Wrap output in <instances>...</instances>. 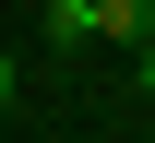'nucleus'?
<instances>
[{
  "instance_id": "20e7f679",
  "label": "nucleus",
  "mask_w": 155,
  "mask_h": 143,
  "mask_svg": "<svg viewBox=\"0 0 155 143\" xmlns=\"http://www.w3.org/2000/svg\"><path fill=\"white\" fill-rule=\"evenodd\" d=\"M131 72H143V96H155V36H143V48H131Z\"/></svg>"
},
{
  "instance_id": "f03ea898",
  "label": "nucleus",
  "mask_w": 155,
  "mask_h": 143,
  "mask_svg": "<svg viewBox=\"0 0 155 143\" xmlns=\"http://www.w3.org/2000/svg\"><path fill=\"white\" fill-rule=\"evenodd\" d=\"M48 48H96V0H48Z\"/></svg>"
},
{
  "instance_id": "f257e3e1",
  "label": "nucleus",
  "mask_w": 155,
  "mask_h": 143,
  "mask_svg": "<svg viewBox=\"0 0 155 143\" xmlns=\"http://www.w3.org/2000/svg\"><path fill=\"white\" fill-rule=\"evenodd\" d=\"M96 36H119V48H143V36H155V0H96Z\"/></svg>"
},
{
  "instance_id": "7ed1b4c3",
  "label": "nucleus",
  "mask_w": 155,
  "mask_h": 143,
  "mask_svg": "<svg viewBox=\"0 0 155 143\" xmlns=\"http://www.w3.org/2000/svg\"><path fill=\"white\" fill-rule=\"evenodd\" d=\"M12 96H24V72H12V48H0V107H12Z\"/></svg>"
}]
</instances>
